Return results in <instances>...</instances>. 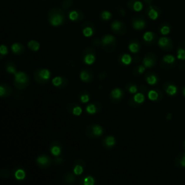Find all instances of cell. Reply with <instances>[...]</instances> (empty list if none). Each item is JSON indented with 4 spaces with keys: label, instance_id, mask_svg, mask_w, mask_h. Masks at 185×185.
<instances>
[{
    "label": "cell",
    "instance_id": "cell-18",
    "mask_svg": "<svg viewBox=\"0 0 185 185\" xmlns=\"http://www.w3.org/2000/svg\"><path fill=\"white\" fill-rule=\"evenodd\" d=\"M12 92H13L12 88L7 83L0 84V98L5 99V98L9 97L10 96H12Z\"/></svg>",
    "mask_w": 185,
    "mask_h": 185
},
{
    "label": "cell",
    "instance_id": "cell-17",
    "mask_svg": "<svg viewBox=\"0 0 185 185\" xmlns=\"http://www.w3.org/2000/svg\"><path fill=\"white\" fill-rule=\"evenodd\" d=\"M111 28L113 32L115 34L122 35L125 32V26L121 22L119 21V20L114 21L111 25Z\"/></svg>",
    "mask_w": 185,
    "mask_h": 185
},
{
    "label": "cell",
    "instance_id": "cell-25",
    "mask_svg": "<svg viewBox=\"0 0 185 185\" xmlns=\"http://www.w3.org/2000/svg\"><path fill=\"white\" fill-rule=\"evenodd\" d=\"M145 80L148 84L151 85H155L159 83V77L154 73H148L145 75Z\"/></svg>",
    "mask_w": 185,
    "mask_h": 185
},
{
    "label": "cell",
    "instance_id": "cell-23",
    "mask_svg": "<svg viewBox=\"0 0 185 185\" xmlns=\"http://www.w3.org/2000/svg\"><path fill=\"white\" fill-rule=\"evenodd\" d=\"M11 50L12 53L16 55H21L24 53L25 46L20 43H15L11 46Z\"/></svg>",
    "mask_w": 185,
    "mask_h": 185
},
{
    "label": "cell",
    "instance_id": "cell-19",
    "mask_svg": "<svg viewBox=\"0 0 185 185\" xmlns=\"http://www.w3.org/2000/svg\"><path fill=\"white\" fill-rule=\"evenodd\" d=\"M101 109H102V104L99 101H96V102L89 104L85 109V111L89 114H95L96 113H99Z\"/></svg>",
    "mask_w": 185,
    "mask_h": 185
},
{
    "label": "cell",
    "instance_id": "cell-2",
    "mask_svg": "<svg viewBox=\"0 0 185 185\" xmlns=\"http://www.w3.org/2000/svg\"><path fill=\"white\" fill-rule=\"evenodd\" d=\"M14 85L18 90H23L29 85V77L24 72H17L15 74Z\"/></svg>",
    "mask_w": 185,
    "mask_h": 185
},
{
    "label": "cell",
    "instance_id": "cell-50",
    "mask_svg": "<svg viewBox=\"0 0 185 185\" xmlns=\"http://www.w3.org/2000/svg\"><path fill=\"white\" fill-rule=\"evenodd\" d=\"M54 162L56 165H62V164H64V162H65V160H64V158L60 156V157H58V158H56V159H55Z\"/></svg>",
    "mask_w": 185,
    "mask_h": 185
},
{
    "label": "cell",
    "instance_id": "cell-35",
    "mask_svg": "<svg viewBox=\"0 0 185 185\" xmlns=\"http://www.w3.org/2000/svg\"><path fill=\"white\" fill-rule=\"evenodd\" d=\"M125 89L128 91L130 94H135L138 91V87L136 85L135 83H128L126 85Z\"/></svg>",
    "mask_w": 185,
    "mask_h": 185
},
{
    "label": "cell",
    "instance_id": "cell-15",
    "mask_svg": "<svg viewBox=\"0 0 185 185\" xmlns=\"http://www.w3.org/2000/svg\"><path fill=\"white\" fill-rule=\"evenodd\" d=\"M61 143L58 140L51 142L49 145V151L54 156H59L61 153Z\"/></svg>",
    "mask_w": 185,
    "mask_h": 185
},
{
    "label": "cell",
    "instance_id": "cell-56",
    "mask_svg": "<svg viewBox=\"0 0 185 185\" xmlns=\"http://www.w3.org/2000/svg\"><path fill=\"white\" fill-rule=\"evenodd\" d=\"M182 147H183V149H184V151H185V140H184V142H183V144H182Z\"/></svg>",
    "mask_w": 185,
    "mask_h": 185
},
{
    "label": "cell",
    "instance_id": "cell-20",
    "mask_svg": "<svg viewBox=\"0 0 185 185\" xmlns=\"http://www.w3.org/2000/svg\"><path fill=\"white\" fill-rule=\"evenodd\" d=\"M116 140L114 136L108 135L104 137L102 140V145L105 148H112L116 145Z\"/></svg>",
    "mask_w": 185,
    "mask_h": 185
},
{
    "label": "cell",
    "instance_id": "cell-5",
    "mask_svg": "<svg viewBox=\"0 0 185 185\" xmlns=\"http://www.w3.org/2000/svg\"><path fill=\"white\" fill-rule=\"evenodd\" d=\"M101 46L103 49L106 52L111 53L114 50L116 47V39L111 35H105L101 39Z\"/></svg>",
    "mask_w": 185,
    "mask_h": 185
},
{
    "label": "cell",
    "instance_id": "cell-30",
    "mask_svg": "<svg viewBox=\"0 0 185 185\" xmlns=\"http://www.w3.org/2000/svg\"><path fill=\"white\" fill-rule=\"evenodd\" d=\"M175 62V58L174 56H172V55H166V56H164L163 58V63L161 62V64L162 66L164 65H171V66H173L174 63Z\"/></svg>",
    "mask_w": 185,
    "mask_h": 185
},
{
    "label": "cell",
    "instance_id": "cell-9",
    "mask_svg": "<svg viewBox=\"0 0 185 185\" xmlns=\"http://www.w3.org/2000/svg\"><path fill=\"white\" fill-rule=\"evenodd\" d=\"M124 91L119 88H115L111 90L109 94V99L114 104H118L124 98Z\"/></svg>",
    "mask_w": 185,
    "mask_h": 185
},
{
    "label": "cell",
    "instance_id": "cell-40",
    "mask_svg": "<svg viewBox=\"0 0 185 185\" xmlns=\"http://www.w3.org/2000/svg\"><path fill=\"white\" fill-rule=\"evenodd\" d=\"M133 2H132V9L133 10H135V12H140L143 9V4H142L141 1H136V0H133Z\"/></svg>",
    "mask_w": 185,
    "mask_h": 185
},
{
    "label": "cell",
    "instance_id": "cell-8",
    "mask_svg": "<svg viewBox=\"0 0 185 185\" xmlns=\"http://www.w3.org/2000/svg\"><path fill=\"white\" fill-rule=\"evenodd\" d=\"M38 166L42 169H48L52 165V159L46 155H41L36 159Z\"/></svg>",
    "mask_w": 185,
    "mask_h": 185
},
{
    "label": "cell",
    "instance_id": "cell-43",
    "mask_svg": "<svg viewBox=\"0 0 185 185\" xmlns=\"http://www.w3.org/2000/svg\"><path fill=\"white\" fill-rule=\"evenodd\" d=\"M143 39H144V41L146 42H151L154 39V34H153L152 32L148 31V32L144 34Z\"/></svg>",
    "mask_w": 185,
    "mask_h": 185
},
{
    "label": "cell",
    "instance_id": "cell-27",
    "mask_svg": "<svg viewBox=\"0 0 185 185\" xmlns=\"http://www.w3.org/2000/svg\"><path fill=\"white\" fill-rule=\"evenodd\" d=\"M143 64L145 68L153 67L155 65V64H156V59L154 57H152L151 56H149L148 54L143 59Z\"/></svg>",
    "mask_w": 185,
    "mask_h": 185
},
{
    "label": "cell",
    "instance_id": "cell-14",
    "mask_svg": "<svg viewBox=\"0 0 185 185\" xmlns=\"http://www.w3.org/2000/svg\"><path fill=\"white\" fill-rule=\"evenodd\" d=\"M66 109H67L68 113L73 114L75 116H80L81 115L83 109L81 107L77 104V103H69L66 106Z\"/></svg>",
    "mask_w": 185,
    "mask_h": 185
},
{
    "label": "cell",
    "instance_id": "cell-22",
    "mask_svg": "<svg viewBox=\"0 0 185 185\" xmlns=\"http://www.w3.org/2000/svg\"><path fill=\"white\" fill-rule=\"evenodd\" d=\"M174 164L176 167L180 169L185 168V151L179 153L175 159Z\"/></svg>",
    "mask_w": 185,
    "mask_h": 185
},
{
    "label": "cell",
    "instance_id": "cell-37",
    "mask_svg": "<svg viewBox=\"0 0 185 185\" xmlns=\"http://www.w3.org/2000/svg\"><path fill=\"white\" fill-rule=\"evenodd\" d=\"M148 15L151 20H156L159 17V12L156 9H155L153 7H150L149 9L148 10Z\"/></svg>",
    "mask_w": 185,
    "mask_h": 185
},
{
    "label": "cell",
    "instance_id": "cell-39",
    "mask_svg": "<svg viewBox=\"0 0 185 185\" xmlns=\"http://www.w3.org/2000/svg\"><path fill=\"white\" fill-rule=\"evenodd\" d=\"M72 4H73V0H63L61 1V7L63 10H67L72 7Z\"/></svg>",
    "mask_w": 185,
    "mask_h": 185
},
{
    "label": "cell",
    "instance_id": "cell-21",
    "mask_svg": "<svg viewBox=\"0 0 185 185\" xmlns=\"http://www.w3.org/2000/svg\"><path fill=\"white\" fill-rule=\"evenodd\" d=\"M68 16L72 21L81 22L84 18V14L80 10H73L69 12Z\"/></svg>",
    "mask_w": 185,
    "mask_h": 185
},
{
    "label": "cell",
    "instance_id": "cell-44",
    "mask_svg": "<svg viewBox=\"0 0 185 185\" xmlns=\"http://www.w3.org/2000/svg\"><path fill=\"white\" fill-rule=\"evenodd\" d=\"M10 171L8 169H3L0 170V178L7 179L10 176Z\"/></svg>",
    "mask_w": 185,
    "mask_h": 185
},
{
    "label": "cell",
    "instance_id": "cell-45",
    "mask_svg": "<svg viewBox=\"0 0 185 185\" xmlns=\"http://www.w3.org/2000/svg\"><path fill=\"white\" fill-rule=\"evenodd\" d=\"M84 169L82 166L80 165H75L73 166V172L75 175L79 176V175H81L83 174Z\"/></svg>",
    "mask_w": 185,
    "mask_h": 185
},
{
    "label": "cell",
    "instance_id": "cell-41",
    "mask_svg": "<svg viewBox=\"0 0 185 185\" xmlns=\"http://www.w3.org/2000/svg\"><path fill=\"white\" fill-rule=\"evenodd\" d=\"M129 50L132 53H137L139 51V50H140V46H139V44L137 42H131L129 45Z\"/></svg>",
    "mask_w": 185,
    "mask_h": 185
},
{
    "label": "cell",
    "instance_id": "cell-33",
    "mask_svg": "<svg viewBox=\"0 0 185 185\" xmlns=\"http://www.w3.org/2000/svg\"><path fill=\"white\" fill-rule=\"evenodd\" d=\"M119 60L120 62L122 64H124V65H129V64H131L132 61V57L127 54H124L121 55L119 57Z\"/></svg>",
    "mask_w": 185,
    "mask_h": 185
},
{
    "label": "cell",
    "instance_id": "cell-48",
    "mask_svg": "<svg viewBox=\"0 0 185 185\" xmlns=\"http://www.w3.org/2000/svg\"><path fill=\"white\" fill-rule=\"evenodd\" d=\"M75 165H80V166H82L83 167V168H85V166H86V164H85V162L83 160V159H76V160L74 161L73 163V166Z\"/></svg>",
    "mask_w": 185,
    "mask_h": 185
},
{
    "label": "cell",
    "instance_id": "cell-4",
    "mask_svg": "<svg viewBox=\"0 0 185 185\" xmlns=\"http://www.w3.org/2000/svg\"><path fill=\"white\" fill-rule=\"evenodd\" d=\"M85 135L91 139L98 138L104 134V128L98 124H89L85 128Z\"/></svg>",
    "mask_w": 185,
    "mask_h": 185
},
{
    "label": "cell",
    "instance_id": "cell-54",
    "mask_svg": "<svg viewBox=\"0 0 185 185\" xmlns=\"http://www.w3.org/2000/svg\"><path fill=\"white\" fill-rule=\"evenodd\" d=\"M172 118V114L171 113H168L166 114V120H168V121H169V120L171 119Z\"/></svg>",
    "mask_w": 185,
    "mask_h": 185
},
{
    "label": "cell",
    "instance_id": "cell-57",
    "mask_svg": "<svg viewBox=\"0 0 185 185\" xmlns=\"http://www.w3.org/2000/svg\"><path fill=\"white\" fill-rule=\"evenodd\" d=\"M4 56H3V55H1V54H0V60H1V59H3V58H4Z\"/></svg>",
    "mask_w": 185,
    "mask_h": 185
},
{
    "label": "cell",
    "instance_id": "cell-16",
    "mask_svg": "<svg viewBox=\"0 0 185 185\" xmlns=\"http://www.w3.org/2000/svg\"><path fill=\"white\" fill-rule=\"evenodd\" d=\"M80 80L85 83H90L93 80V73L91 70L88 69H85L80 72Z\"/></svg>",
    "mask_w": 185,
    "mask_h": 185
},
{
    "label": "cell",
    "instance_id": "cell-29",
    "mask_svg": "<svg viewBox=\"0 0 185 185\" xmlns=\"http://www.w3.org/2000/svg\"><path fill=\"white\" fill-rule=\"evenodd\" d=\"M95 184H96L95 179L91 176L83 177L80 180V185H95Z\"/></svg>",
    "mask_w": 185,
    "mask_h": 185
},
{
    "label": "cell",
    "instance_id": "cell-12",
    "mask_svg": "<svg viewBox=\"0 0 185 185\" xmlns=\"http://www.w3.org/2000/svg\"><path fill=\"white\" fill-rule=\"evenodd\" d=\"M164 91L169 96H175L178 93V88L174 83L171 82H166L163 85Z\"/></svg>",
    "mask_w": 185,
    "mask_h": 185
},
{
    "label": "cell",
    "instance_id": "cell-31",
    "mask_svg": "<svg viewBox=\"0 0 185 185\" xmlns=\"http://www.w3.org/2000/svg\"><path fill=\"white\" fill-rule=\"evenodd\" d=\"M14 176L17 180H23L25 179L26 176V174L23 169H17L15 171H14Z\"/></svg>",
    "mask_w": 185,
    "mask_h": 185
},
{
    "label": "cell",
    "instance_id": "cell-47",
    "mask_svg": "<svg viewBox=\"0 0 185 185\" xmlns=\"http://www.w3.org/2000/svg\"><path fill=\"white\" fill-rule=\"evenodd\" d=\"M0 54L4 56L8 54V49L5 45H0Z\"/></svg>",
    "mask_w": 185,
    "mask_h": 185
},
{
    "label": "cell",
    "instance_id": "cell-10",
    "mask_svg": "<svg viewBox=\"0 0 185 185\" xmlns=\"http://www.w3.org/2000/svg\"><path fill=\"white\" fill-rule=\"evenodd\" d=\"M81 29L83 31V34L85 37H90L93 36L96 31V27L93 23L90 21H86L81 25Z\"/></svg>",
    "mask_w": 185,
    "mask_h": 185
},
{
    "label": "cell",
    "instance_id": "cell-53",
    "mask_svg": "<svg viewBox=\"0 0 185 185\" xmlns=\"http://www.w3.org/2000/svg\"><path fill=\"white\" fill-rule=\"evenodd\" d=\"M106 72H101L100 74H99V79H100L101 80H104V78H105L106 77Z\"/></svg>",
    "mask_w": 185,
    "mask_h": 185
},
{
    "label": "cell",
    "instance_id": "cell-32",
    "mask_svg": "<svg viewBox=\"0 0 185 185\" xmlns=\"http://www.w3.org/2000/svg\"><path fill=\"white\" fill-rule=\"evenodd\" d=\"M28 47L33 51H37L40 49V44L36 40H31L28 43Z\"/></svg>",
    "mask_w": 185,
    "mask_h": 185
},
{
    "label": "cell",
    "instance_id": "cell-42",
    "mask_svg": "<svg viewBox=\"0 0 185 185\" xmlns=\"http://www.w3.org/2000/svg\"><path fill=\"white\" fill-rule=\"evenodd\" d=\"M100 17H101V19H102L103 20L106 21V20H110V19L111 18V13L106 10L102 11V12L100 13Z\"/></svg>",
    "mask_w": 185,
    "mask_h": 185
},
{
    "label": "cell",
    "instance_id": "cell-7",
    "mask_svg": "<svg viewBox=\"0 0 185 185\" xmlns=\"http://www.w3.org/2000/svg\"><path fill=\"white\" fill-rule=\"evenodd\" d=\"M145 96L143 93H137L134 96H131L128 101V104L133 108H138L145 102Z\"/></svg>",
    "mask_w": 185,
    "mask_h": 185
},
{
    "label": "cell",
    "instance_id": "cell-55",
    "mask_svg": "<svg viewBox=\"0 0 185 185\" xmlns=\"http://www.w3.org/2000/svg\"><path fill=\"white\" fill-rule=\"evenodd\" d=\"M182 95L184 96V97H185V86L182 88Z\"/></svg>",
    "mask_w": 185,
    "mask_h": 185
},
{
    "label": "cell",
    "instance_id": "cell-13",
    "mask_svg": "<svg viewBox=\"0 0 185 185\" xmlns=\"http://www.w3.org/2000/svg\"><path fill=\"white\" fill-rule=\"evenodd\" d=\"M148 97L149 100L153 102H159L164 98V94L160 89L151 90L148 92Z\"/></svg>",
    "mask_w": 185,
    "mask_h": 185
},
{
    "label": "cell",
    "instance_id": "cell-26",
    "mask_svg": "<svg viewBox=\"0 0 185 185\" xmlns=\"http://www.w3.org/2000/svg\"><path fill=\"white\" fill-rule=\"evenodd\" d=\"M78 99L83 104H86L91 99V94L86 90H83L81 92L79 93Z\"/></svg>",
    "mask_w": 185,
    "mask_h": 185
},
{
    "label": "cell",
    "instance_id": "cell-46",
    "mask_svg": "<svg viewBox=\"0 0 185 185\" xmlns=\"http://www.w3.org/2000/svg\"><path fill=\"white\" fill-rule=\"evenodd\" d=\"M177 58L180 60H185V49L180 48L177 51Z\"/></svg>",
    "mask_w": 185,
    "mask_h": 185
},
{
    "label": "cell",
    "instance_id": "cell-38",
    "mask_svg": "<svg viewBox=\"0 0 185 185\" xmlns=\"http://www.w3.org/2000/svg\"><path fill=\"white\" fill-rule=\"evenodd\" d=\"M145 71V66L140 65L134 68L133 71H132V73H133V75H135V77H137V76L142 75Z\"/></svg>",
    "mask_w": 185,
    "mask_h": 185
},
{
    "label": "cell",
    "instance_id": "cell-51",
    "mask_svg": "<svg viewBox=\"0 0 185 185\" xmlns=\"http://www.w3.org/2000/svg\"><path fill=\"white\" fill-rule=\"evenodd\" d=\"M92 45L94 46L99 47L101 45V41L99 39H95L92 41Z\"/></svg>",
    "mask_w": 185,
    "mask_h": 185
},
{
    "label": "cell",
    "instance_id": "cell-34",
    "mask_svg": "<svg viewBox=\"0 0 185 185\" xmlns=\"http://www.w3.org/2000/svg\"><path fill=\"white\" fill-rule=\"evenodd\" d=\"M132 26L135 30H143L145 27V22L143 20H135L132 22Z\"/></svg>",
    "mask_w": 185,
    "mask_h": 185
},
{
    "label": "cell",
    "instance_id": "cell-52",
    "mask_svg": "<svg viewBox=\"0 0 185 185\" xmlns=\"http://www.w3.org/2000/svg\"><path fill=\"white\" fill-rule=\"evenodd\" d=\"M139 90H140V92L144 93V94L148 91V88H147V87L145 86L144 85H140V86H139Z\"/></svg>",
    "mask_w": 185,
    "mask_h": 185
},
{
    "label": "cell",
    "instance_id": "cell-24",
    "mask_svg": "<svg viewBox=\"0 0 185 185\" xmlns=\"http://www.w3.org/2000/svg\"><path fill=\"white\" fill-rule=\"evenodd\" d=\"M62 181L66 185H74L76 183V178L72 173L68 172L63 176Z\"/></svg>",
    "mask_w": 185,
    "mask_h": 185
},
{
    "label": "cell",
    "instance_id": "cell-59",
    "mask_svg": "<svg viewBox=\"0 0 185 185\" xmlns=\"http://www.w3.org/2000/svg\"><path fill=\"white\" fill-rule=\"evenodd\" d=\"M43 1H46V0H43Z\"/></svg>",
    "mask_w": 185,
    "mask_h": 185
},
{
    "label": "cell",
    "instance_id": "cell-28",
    "mask_svg": "<svg viewBox=\"0 0 185 185\" xmlns=\"http://www.w3.org/2000/svg\"><path fill=\"white\" fill-rule=\"evenodd\" d=\"M5 69L8 73L12 74V75H15L17 72L16 65H15V63L12 61H9L6 63Z\"/></svg>",
    "mask_w": 185,
    "mask_h": 185
},
{
    "label": "cell",
    "instance_id": "cell-3",
    "mask_svg": "<svg viewBox=\"0 0 185 185\" xmlns=\"http://www.w3.org/2000/svg\"><path fill=\"white\" fill-rule=\"evenodd\" d=\"M34 77L39 84L45 85L48 83L51 77V72L48 69L39 68L34 72Z\"/></svg>",
    "mask_w": 185,
    "mask_h": 185
},
{
    "label": "cell",
    "instance_id": "cell-49",
    "mask_svg": "<svg viewBox=\"0 0 185 185\" xmlns=\"http://www.w3.org/2000/svg\"><path fill=\"white\" fill-rule=\"evenodd\" d=\"M161 33L163 35H164V36L169 34V33H170V28H169V26H167V25H164V26L161 28Z\"/></svg>",
    "mask_w": 185,
    "mask_h": 185
},
{
    "label": "cell",
    "instance_id": "cell-6",
    "mask_svg": "<svg viewBox=\"0 0 185 185\" xmlns=\"http://www.w3.org/2000/svg\"><path fill=\"white\" fill-rule=\"evenodd\" d=\"M82 60L85 64L91 65L96 61V50L93 46L87 47L82 54Z\"/></svg>",
    "mask_w": 185,
    "mask_h": 185
},
{
    "label": "cell",
    "instance_id": "cell-11",
    "mask_svg": "<svg viewBox=\"0 0 185 185\" xmlns=\"http://www.w3.org/2000/svg\"><path fill=\"white\" fill-rule=\"evenodd\" d=\"M51 82L54 86L56 87V88H59V89L64 88L65 87L67 86L68 83H69L68 79L66 77H64V76H57V77H55L52 80Z\"/></svg>",
    "mask_w": 185,
    "mask_h": 185
},
{
    "label": "cell",
    "instance_id": "cell-36",
    "mask_svg": "<svg viewBox=\"0 0 185 185\" xmlns=\"http://www.w3.org/2000/svg\"><path fill=\"white\" fill-rule=\"evenodd\" d=\"M159 45L161 48L165 49L171 45V40L166 37H162L159 39Z\"/></svg>",
    "mask_w": 185,
    "mask_h": 185
},
{
    "label": "cell",
    "instance_id": "cell-58",
    "mask_svg": "<svg viewBox=\"0 0 185 185\" xmlns=\"http://www.w3.org/2000/svg\"><path fill=\"white\" fill-rule=\"evenodd\" d=\"M145 1H148V2H150V1H151V0H145Z\"/></svg>",
    "mask_w": 185,
    "mask_h": 185
},
{
    "label": "cell",
    "instance_id": "cell-1",
    "mask_svg": "<svg viewBox=\"0 0 185 185\" xmlns=\"http://www.w3.org/2000/svg\"><path fill=\"white\" fill-rule=\"evenodd\" d=\"M47 17H48V20L51 25L57 27L64 23L65 15H64V12L62 9L54 7L49 10Z\"/></svg>",
    "mask_w": 185,
    "mask_h": 185
}]
</instances>
